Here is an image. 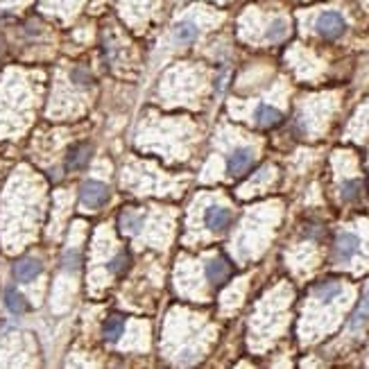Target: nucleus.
I'll return each instance as SVG.
<instances>
[{
	"instance_id": "nucleus-1",
	"label": "nucleus",
	"mask_w": 369,
	"mask_h": 369,
	"mask_svg": "<svg viewBox=\"0 0 369 369\" xmlns=\"http://www.w3.org/2000/svg\"><path fill=\"white\" fill-rule=\"evenodd\" d=\"M315 30L319 36L333 41L347 32V21H344L340 11H324V14H319V18L315 21Z\"/></svg>"
},
{
	"instance_id": "nucleus-2",
	"label": "nucleus",
	"mask_w": 369,
	"mask_h": 369,
	"mask_svg": "<svg viewBox=\"0 0 369 369\" xmlns=\"http://www.w3.org/2000/svg\"><path fill=\"white\" fill-rule=\"evenodd\" d=\"M360 250V238L351 231H340L336 236V247H333V261L338 265H347L353 261V256Z\"/></svg>"
},
{
	"instance_id": "nucleus-3",
	"label": "nucleus",
	"mask_w": 369,
	"mask_h": 369,
	"mask_svg": "<svg viewBox=\"0 0 369 369\" xmlns=\"http://www.w3.org/2000/svg\"><path fill=\"white\" fill-rule=\"evenodd\" d=\"M80 200L86 208H100L109 202V188L100 181H84L80 188Z\"/></svg>"
},
{
	"instance_id": "nucleus-4",
	"label": "nucleus",
	"mask_w": 369,
	"mask_h": 369,
	"mask_svg": "<svg viewBox=\"0 0 369 369\" xmlns=\"http://www.w3.org/2000/svg\"><path fill=\"white\" fill-rule=\"evenodd\" d=\"M254 159H256V154H254L252 147H245V145L236 147L227 159V172L231 177H240L254 166Z\"/></svg>"
},
{
	"instance_id": "nucleus-5",
	"label": "nucleus",
	"mask_w": 369,
	"mask_h": 369,
	"mask_svg": "<svg viewBox=\"0 0 369 369\" xmlns=\"http://www.w3.org/2000/svg\"><path fill=\"white\" fill-rule=\"evenodd\" d=\"M233 223V211L227 206H220V204H213V206H208L206 208V213H204V225L206 229H211L215 233H223L231 227Z\"/></svg>"
},
{
	"instance_id": "nucleus-6",
	"label": "nucleus",
	"mask_w": 369,
	"mask_h": 369,
	"mask_svg": "<svg viewBox=\"0 0 369 369\" xmlns=\"http://www.w3.org/2000/svg\"><path fill=\"white\" fill-rule=\"evenodd\" d=\"M229 277H231V265L225 261L223 256H215V258H211V261H208V265H206V281L211 286H223V284H227L229 281Z\"/></svg>"
},
{
	"instance_id": "nucleus-7",
	"label": "nucleus",
	"mask_w": 369,
	"mask_h": 369,
	"mask_svg": "<svg viewBox=\"0 0 369 369\" xmlns=\"http://www.w3.org/2000/svg\"><path fill=\"white\" fill-rule=\"evenodd\" d=\"M198 36H200V26L191 18L179 21V23H175V28H172V41L179 46H188L198 39Z\"/></svg>"
},
{
	"instance_id": "nucleus-8",
	"label": "nucleus",
	"mask_w": 369,
	"mask_h": 369,
	"mask_svg": "<svg viewBox=\"0 0 369 369\" xmlns=\"http://www.w3.org/2000/svg\"><path fill=\"white\" fill-rule=\"evenodd\" d=\"M254 120L256 125H261L265 129H272L277 127L281 120H284V114H281V109L272 107V105H258L256 112H254Z\"/></svg>"
},
{
	"instance_id": "nucleus-9",
	"label": "nucleus",
	"mask_w": 369,
	"mask_h": 369,
	"mask_svg": "<svg viewBox=\"0 0 369 369\" xmlns=\"http://www.w3.org/2000/svg\"><path fill=\"white\" fill-rule=\"evenodd\" d=\"M342 292H344V284H340V281H322V284L313 286V297L322 304L336 301L338 297H342Z\"/></svg>"
},
{
	"instance_id": "nucleus-10",
	"label": "nucleus",
	"mask_w": 369,
	"mask_h": 369,
	"mask_svg": "<svg viewBox=\"0 0 369 369\" xmlns=\"http://www.w3.org/2000/svg\"><path fill=\"white\" fill-rule=\"evenodd\" d=\"M39 274H41V263L36 258H23V261L14 265V277L21 284H30Z\"/></svg>"
},
{
	"instance_id": "nucleus-11",
	"label": "nucleus",
	"mask_w": 369,
	"mask_h": 369,
	"mask_svg": "<svg viewBox=\"0 0 369 369\" xmlns=\"http://www.w3.org/2000/svg\"><path fill=\"white\" fill-rule=\"evenodd\" d=\"M288 34H290V23L286 18H274L265 30V39L269 43H279V41H284Z\"/></svg>"
},
{
	"instance_id": "nucleus-12",
	"label": "nucleus",
	"mask_w": 369,
	"mask_h": 369,
	"mask_svg": "<svg viewBox=\"0 0 369 369\" xmlns=\"http://www.w3.org/2000/svg\"><path fill=\"white\" fill-rule=\"evenodd\" d=\"M89 156H91V145L80 143V145H75V147H73V150L68 152L66 166H68L70 170H80L86 161H89Z\"/></svg>"
},
{
	"instance_id": "nucleus-13",
	"label": "nucleus",
	"mask_w": 369,
	"mask_h": 369,
	"mask_svg": "<svg viewBox=\"0 0 369 369\" xmlns=\"http://www.w3.org/2000/svg\"><path fill=\"white\" fill-rule=\"evenodd\" d=\"M122 331H125V317H120V315H112L105 322V328H102V336L107 342H116L120 340L122 336Z\"/></svg>"
},
{
	"instance_id": "nucleus-14",
	"label": "nucleus",
	"mask_w": 369,
	"mask_h": 369,
	"mask_svg": "<svg viewBox=\"0 0 369 369\" xmlns=\"http://www.w3.org/2000/svg\"><path fill=\"white\" fill-rule=\"evenodd\" d=\"M145 225V213L139 211H125L120 215V229L127 233H139Z\"/></svg>"
},
{
	"instance_id": "nucleus-15",
	"label": "nucleus",
	"mask_w": 369,
	"mask_h": 369,
	"mask_svg": "<svg viewBox=\"0 0 369 369\" xmlns=\"http://www.w3.org/2000/svg\"><path fill=\"white\" fill-rule=\"evenodd\" d=\"M5 306H7V311L14 313V315H23L28 311V304H26L23 294L16 288H7L5 290Z\"/></svg>"
},
{
	"instance_id": "nucleus-16",
	"label": "nucleus",
	"mask_w": 369,
	"mask_h": 369,
	"mask_svg": "<svg viewBox=\"0 0 369 369\" xmlns=\"http://www.w3.org/2000/svg\"><path fill=\"white\" fill-rule=\"evenodd\" d=\"M367 319H369V288H367L365 297H363V301H360V306H358V311L353 313V319H351V331L365 326V324H367Z\"/></svg>"
},
{
	"instance_id": "nucleus-17",
	"label": "nucleus",
	"mask_w": 369,
	"mask_h": 369,
	"mask_svg": "<svg viewBox=\"0 0 369 369\" xmlns=\"http://www.w3.org/2000/svg\"><path fill=\"white\" fill-rule=\"evenodd\" d=\"M360 193H363V183L358 179H349V181H344L342 183V188H340V195H342V200L344 202H353V200H358L360 198Z\"/></svg>"
},
{
	"instance_id": "nucleus-18",
	"label": "nucleus",
	"mask_w": 369,
	"mask_h": 369,
	"mask_svg": "<svg viewBox=\"0 0 369 369\" xmlns=\"http://www.w3.org/2000/svg\"><path fill=\"white\" fill-rule=\"evenodd\" d=\"M109 272L112 274H125L127 269H129V256H127V252H118L112 261H109Z\"/></svg>"
},
{
	"instance_id": "nucleus-19",
	"label": "nucleus",
	"mask_w": 369,
	"mask_h": 369,
	"mask_svg": "<svg viewBox=\"0 0 369 369\" xmlns=\"http://www.w3.org/2000/svg\"><path fill=\"white\" fill-rule=\"evenodd\" d=\"M61 265H64V269H68V272H75V269L80 267V252L66 250L64 258H61Z\"/></svg>"
},
{
	"instance_id": "nucleus-20",
	"label": "nucleus",
	"mask_w": 369,
	"mask_h": 369,
	"mask_svg": "<svg viewBox=\"0 0 369 369\" xmlns=\"http://www.w3.org/2000/svg\"><path fill=\"white\" fill-rule=\"evenodd\" d=\"M73 80H75L77 84H89L91 82V75L84 68H75V70H73Z\"/></svg>"
}]
</instances>
